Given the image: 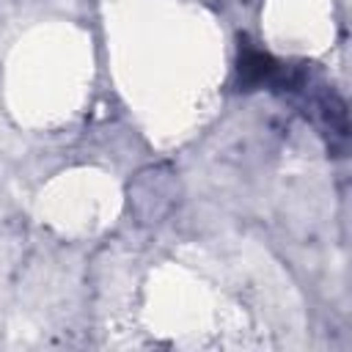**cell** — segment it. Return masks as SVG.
I'll list each match as a JSON object with an SVG mask.
<instances>
[{"label": "cell", "mask_w": 352, "mask_h": 352, "mask_svg": "<svg viewBox=\"0 0 352 352\" xmlns=\"http://www.w3.org/2000/svg\"><path fill=\"white\" fill-rule=\"evenodd\" d=\"M179 201V182L168 165H148L129 182V209L143 226L168 217Z\"/></svg>", "instance_id": "obj_1"}, {"label": "cell", "mask_w": 352, "mask_h": 352, "mask_svg": "<svg viewBox=\"0 0 352 352\" xmlns=\"http://www.w3.org/2000/svg\"><path fill=\"white\" fill-rule=\"evenodd\" d=\"M305 94V113L314 118L319 132L327 138V146L333 151H344L349 138V121H346V104L330 85H314L311 77L300 88Z\"/></svg>", "instance_id": "obj_2"}]
</instances>
